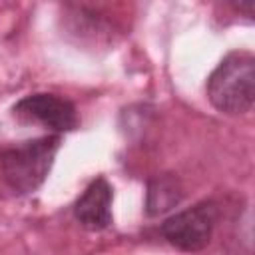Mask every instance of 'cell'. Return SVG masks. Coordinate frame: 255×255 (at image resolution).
<instances>
[{"mask_svg":"<svg viewBox=\"0 0 255 255\" xmlns=\"http://www.w3.org/2000/svg\"><path fill=\"white\" fill-rule=\"evenodd\" d=\"M183 199V185L181 181L171 175H155L147 181V197H145V213L149 217L161 215L169 209H173Z\"/></svg>","mask_w":255,"mask_h":255,"instance_id":"cell-6","label":"cell"},{"mask_svg":"<svg viewBox=\"0 0 255 255\" xmlns=\"http://www.w3.org/2000/svg\"><path fill=\"white\" fill-rule=\"evenodd\" d=\"M112 185L106 177H96L74 203V217L90 231H102L112 225Z\"/></svg>","mask_w":255,"mask_h":255,"instance_id":"cell-5","label":"cell"},{"mask_svg":"<svg viewBox=\"0 0 255 255\" xmlns=\"http://www.w3.org/2000/svg\"><path fill=\"white\" fill-rule=\"evenodd\" d=\"M62 137L50 133L4 149L0 155V169L8 187L20 195L36 191L50 173Z\"/></svg>","mask_w":255,"mask_h":255,"instance_id":"cell-2","label":"cell"},{"mask_svg":"<svg viewBox=\"0 0 255 255\" xmlns=\"http://www.w3.org/2000/svg\"><path fill=\"white\" fill-rule=\"evenodd\" d=\"M207 98L223 114L251 110L255 100V58L245 50L229 52L207 78Z\"/></svg>","mask_w":255,"mask_h":255,"instance_id":"cell-1","label":"cell"},{"mask_svg":"<svg viewBox=\"0 0 255 255\" xmlns=\"http://www.w3.org/2000/svg\"><path fill=\"white\" fill-rule=\"evenodd\" d=\"M14 114L26 122H36L56 135L78 128L80 118L76 106L56 94H30L14 106Z\"/></svg>","mask_w":255,"mask_h":255,"instance_id":"cell-4","label":"cell"},{"mask_svg":"<svg viewBox=\"0 0 255 255\" xmlns=\"http://www.w3.org/2000/svg\"><path fill=\"white\" fill-rule=\"evenodd\" d=\"M219 209L213 201H199L161 223V235L181 251H201L211 241Z\"/></svg>","mask_w":255,"mask_h":255,"instance_id":"cell-3","label":"cell"}]
</instances>
